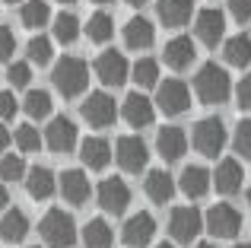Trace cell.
Here are the masks:
<instances>
[{
	"instance_id": "cell-53",
	"label": "cell",
	"mask_w": 251,
	"mask_h": 248,
	"mask_svg": "<svg viewBox=\"0 0 251 248\" xmlns=\"http://www.w3.org/2000/svg\"><path fill=\"white\" fill-rule=\"evenodd\" d=\"M32 248H38V245H32Z\"/></svg>"
},
{
	"instance_id": "cell-30",
	"label": "cell",
	"mask_w": 251,
	"mask_h": 248,
	"mask_svg": "<svg viewBox=\"0 0 251 248\" xmlns=\"http://www.w3.org/2000/svg\"><path fill=\"white\" fill-rule=\"evenodd\" d=\"M130 76H134V83L140 89H153V86H159V64H156L153 57H140V61L130 67Z\"/></svg>"
},
{
	"instance_id": "cell-14",
	"label": "cell",
	"mask_w": 251,
	"mask_h": 248,
	"mask_svg": "<svg viewBox=\"0 0 251 248\" xmlns=\"http://www.w3.org/2000/svg\"><path fill=\"white\" fill-rule=\"evenodd\" d=\"M153 236H156V220H153V213H147V210L134 213V217L124 223V229H121L124 245H130V248L150 245V242H153Z\"/></svg>"
},
{
	"instance_id": "cell-45",
	"label": "cell",
	"mask_w": 251,
	"mask_h": 248,
	"mask_svg": "<svg viewBox=\"0 0 251 248\" xmlns=\"http://www.w3.org/2000/svg\"><path fill=\"white\" fill-rule=\"evenodd\" d=\"M127 3H130V6H143V3H147V0H127Z\"/></svg>"
},
{
	"instance_id": "cell-31",
	"label": "cell",
	"mask_w": 251,
	"mask_h": 248,
	"mask_svg": "<svg viewBox=\"0 0 251 248\" xmlns=\"http://www.w3.org/2000/svg\"><path fill=\"white\" fill-rule=\"evenodd\" d=\"M54 38L61 45H74L80 38V19L74 13H57L54 16Z\"/></svg>"
},
{
	"instance_id": "cell-25",
	"label": "cell",
	"mask_w": 251,
	"mask_h": 248,
	"mask_svg": "<svg viewBox=\"0 0 251 248\" xmlns=\"http://www.w3.org/2000/svg\"><path fill=\"white\" fill-rule=\"evenodd\" d=\"M156 13H159V19L166 25L178 29V25H184L191 19V13H194V0H159Z\"/></svg>"
},
{
	"instance_id": "cell-19",
	"label": "cell",
	"mask_w": 251,
	"mask_h": 248,
	"mask_svg": "<svg viewBox=\"0 0 251 248\" xmlns=\"http://www.w3.org/2000/svg\"><path fill=\"white\" fill-rule=\"evenodd\" d=\"M153 42H156L153 23H150V19H143V16H130L127 25H124V45H127V48H134V51H147Z\"/></svg>"
},
{
	"instance_id": "cell-20",
	"label": "cell",
	"mask_w": 251,
	"mask_h": 248,
	"mask_svg": "<svg viewBox=\"0 0 251 248\" xmlns=\"http://www.w3.org/2000/svg\"><path fill=\"white\" fill-rule=\"evenodd\" d=\"M111 143L105 140V137H86L80 143V159L86 169H105L111 162Z\"/></svg>"
},
{
	"instance_id": "cell-23",
	"label": "cell",
	"mask_w": 251,
	"mask_h": 248,
	"mask_svg": "<svg viewBox=\"0 0 251 248\" xmlns=\"http://www.w3.org/2000/svg\"><path fill=\"white\" fill-rule=\"evenodd\" d=\"M242 162L239 159H223L220 166H216V172H213V185H216V191L220 194H235L242 188Z\"/></svg>"
},
{
	"instance_id": "cell-28",
	"label": "cell",
	"mask_w": 251,
	"mask_h": 248,
	"mask_svg": "<svg viewBox=\"0 0 251 248\" xmlns=\"http://www.w3.org/2000/svg\"><path fill=\"white\" fill-rule=\"evenodd\" d=\"M83 242L86 248H111L115 245V232L105 220H89L83 226Z\"/></svg>"
},
{
	"instance_id": "cell-11",
	"label": "cell",
	"mask_w": 251,
	"mask_h": 248,
	"mask_svg": "<svg viewBox=\"0 0 251 248\" xmlns=\"http://www.w3.org/2000/svg\"><path fill=\"white\" fill-rule=\"evenodd\" d=\"M80 112H83V118L89 121L92 127H108V124L115 121L118 108H115V99H111L108 93H89L83 99Z\"/></svg>"
},
{
	"instance_id": "cell-24",
	"label": "cell",
	"mask_w": 251,
	"mask_h": 248,
	"mask_svg": "<svg viewBox=\"0 0 251 248\" xmlns=\"http://www.w3.org/2000/svg\"><path fill=\"white\" fill-rule=\"evenodd\" d=\"M143 188H147L150 200H156V204H169L172 194H175V178H172L169 172H162V169H150Z\"/></svg>"
},
{
	"instance_id": "cell-26",
	"label": "cell",
	"mask_w": 251,
	"mask_h": 248,
	"mask_svg": "<svg viewBox=\"0 0 251 248\" xmlns=\"http://www.w3.org/2000/svg\"><path fill=\"white\" fill-rule=\"evenodd\" d=\"M29 236V217H25L23 210H6L3 217H0V239L3 242H23V239Z\"/></svg>"
},
{
	"instance_id": "cell-1",
	"label": "cell",
	"mask_w": 251,
	"mask_h": 248,
	"mask_svg": "<svg viewBox=\"0 0 251 248\" xmlns=\"http://www.w3.org/2000/svg\"><path fill=\"white\" fill-rule=\"evenodd\" d=\"M194 93L197 99L203 102V105H220V102L229 99V93H232V83H229V74L226 67H220V64H203L201 70H197L194 76Z\"/></svg>"
},
{
	"instance_id": "cell-35",
	"label": "cell",
	"mask_w": 251,
	"mask_h": 248,
	"mask_svg": "<svg viewBox=\"0 0 251 248\" xmlns=\"http://www.w3.org/2000/svg\"><path fill=\"white\" fill-rule=\"evenodd\" d=\"M25 175H29V169H25L23 156L6 153L3 159H0V178L3 181H19V178H25Z\"/></svg>"
},
{
	"instance_id": "cell-38",
	"label": "cell",
	"mask_w": 251,
	"mask_h": 248,
	"mask_svg": "<svg viewBox=\"0 0 251 248\" xmlns=\"http://www.w3.org/2000/svg\"><path fill=\"white\" fill-rule=\"evenodd\" d=\"M6 80H10V86H29V80H32V64L13 61L10 67H6Z\"/></svg>"
},
{
	"instance_id": "cell-15",
	"label": "cell",
	"mask_w": 251,
	"mask_h": 248,
	"mask_svg": "<svg viewBox=\"0 0 251 248\" xmlns=\"http://www.w3.org/2000/svg\"><path fill=\"white\" fill-rule=\"evenodd\" d=\"M121 115H124V121H127L130 127H150L153 118H156V108L143 93H130L127 99L121 102Z\"/></svg>"
},
{
	"instance_id": "cell-10",
	"label": "cell",
	"mask_w": 251,
	"mask_h": 248,
	"mask_svg": "<svg viewBox=\"0 0 251 248\" xmlns=\"http://www.w3.org/2000/svg\"><path fill=\"white\" fill-rule=\"evenodd\" d=\"M156 105L166 115H181L191 108V89L181 80H166L156 86Z\"/></svg>"
},
{
	"instance_id": "cell-36",
	"label": "cell",
	"mask_w": 251,
	"mask_h": 248,
	"mask_svg": "<svg viewBox=\"0 0 251 248\" xmlns=\"http://www.w3.org/2000/svg\"><path fill=\"white\" fill-rule=\"evenodd\" d=\"M13 140H16V147L23 149V153H35V149L42 147L38 127H32V124H19V127H16V134H13Z\"/></svg>"
},
{
	"instance_id": "cell-37",
	"label": "cell",
	"mask_w": 251,
	"mask_h": 248,
	"mask_svg": "<svg viewBox=\"0 0 251 248\" xmlns=\"http://www.w3.org/2000/svg\"><path fill=\"white\" fill-rule=\"evenodd\" d=\"M232 143H235V153H242V159H248V162H251V118L239 121Z\"/></svg>"
},
{
	"instance_id": "cell-32",
	"label": "cell",
	"mask_w": 251,
	"mask_h": 248,
	"mask_svg": "<svg viewBox=\"0 0 251 248\" xmlns=\"http://www.w3.org/2000/svg\"><path fill=\"white\" fill-rule=\"evenodd\" d=\"M23 108L29 118H48L51 115V93H45V89H29L23 99Z\"/></svg>"
},
{
	"instance_id": "cell-22",
	"label": "cell",
	"mask_w": 251,
	"mask_h": 248,
	"mask_svg": "<svg viewBox=\"0 0 251 248\" xmlns=\"http://www.w3.org/2000/svg\"><path fill=\"white\" fill-rule=\"evenodd\" d=\"M194 42H191L188 35H175L172 42H166V51H162V57H166V64L172 70H184L191 67V61H194Z\"/></svg>"
},
{
	"instance_id": "cell-27",
	"label": "cell",
	"mask_w": 251,
	"mask_h": 248,
	"mask_svg": "<svg viewBox=\"0 0 251 248\" xmlns=\"http://www.w3.org/2000/svg\"><path fill=\"white\" fill-rule=\"evenodd\" d=\"M223 57L232 67H248L251 64V35H232L223 45Z\"/></svg>"
},
{
	"instance_id": "cell-4",
	"label": "cell",
	"mask_w": 251,
	"mask_h": 248,
	"mask_svg": "<svg viewBox=\"0 0 251 248\" xmlns=\"http://www.w3.org/2000/svg\"><path fill=\"white\" fill-rule=\"evenodd\" d=\"M191 143H194V149L201 156H210V159H213V156L223 153V147H226V124L220 118H201L194 124Z\"/></svg>"
},
{
	"instance_id": "cell-41",
	"label": "cell",
	"mask_w": 251,
	"mask_h": 248,
	"mask_svg": "<svg viewBox=\"0 0 251 248\" xmlns=\"http://www.w3.org/2000/svg\"><path fill=\"white\" fill-rule=\"evenodd\" d=\"M13 51H16V38L6 25H0V61H10Z\"/></svg>"
},
{
	"instance_id": "cell-42",
	"label": "cell",
	"mask_w": 251,
	"mask_h": 248,
	"mask_svg": "<svg viewBox=\"0 0 251 248\" xmlns=\"http://www.w3.org/2000/svg\"><path fill=\"white\" fill-rule=\"evenodd\" d=\"M229 13H232L239 23H248L251 19V0H229Z\"/></svg>"
},
{
	"instance_id": "cell-6",
	"label": "cell",
	"mask_w": 251,
	"mask_h": 248,
	"mask_svg": "<svg viewBox=\"0 0 251 248\" xmlns=\"http://www.w3.org/2000/svg\"><path fill=\"white\" fill-rule=\"evenodd\" d=\"M203 229V217L197 207H175V210L169 213V232L175 242L181 245H191L197 236H201Z\"/></svg>"
},
{
	"instance_id": "cell-44",
	"label": "cell",
	"mask_w": 251,
	"mask_h": 248,
	"mask_svg": "<svg viewBox=\"0 0 251 248\" xmlns=\"http://www.w3.org/2000/svg\"><path fill=\"white\" fill-rule=\"evenodd\" d=\"M6 204H10V194H6V188L0 185V210L3 213H6Z\"/></svg>"
},
{
	"instance_id": "cell-18",
	"label": "cell",
	"mask_w": 251,
	"mask_h": 248,
	"mask_svg": "<svg viewBox=\"0 0 251 248\" xmlns=\"http://www.w3.org/2000/svg\"><path fill=\"white\" fill-rule=\"evenodd\" d=\"M156 149H159V156L166 162H178L184 156V149H188V134H184L181 127H162L159 134H156Z\"/></svg>"
},
{
	"instance_id": "cell-52",
	"label": "cell",
	"mask_w": 251,
	"mask_h": 248,
	"mask_svg": "<svg viewBox=\"0 0 251 248\" xmlns=\"http://www.w3.org/2000/svg\"><path fill=\"white\" fill-rule=\"evenodd\" d=\"M248 204H251V191H248Z\"/></svg>"
},
{
	"instance_id": "cell-49",
	"label": "cell",
	"mask_w": 251,
	"mask_h": 248,
	"mask_svg": "<svg viewBox=\"0 0 251 248\" xmlns=\"http://www.w3.org/2000/svg\"><path fill=\"white\" fill-rule=\"evenodd\" d=\"M6 3H25V0H6Z\"/></svg>"
},
{
	"instance_id": "cell-16",
	"label": "cell",
	"mask_w": 251,
	"mask_h": 248,
	"mask_svg": "<svg viewBox=\"0 0 251 248\" xmlns=\"http://www.w3.org/2000/svg\"><path fill=\"white\" fill-rule=\"evenodd\" d=\"M57 191H61V198L67 200V204L80 207L89 200V178L80 172V169H67V172L57 178Z\"/></svg>"
},
{
	"instance_id": "cell-40",
	"label": "cell",
	"mask_w": 251,
	"mask_h": 248,
	"mask_svg": "<svg viewBox=\"0 0 251 248\" xmlns=\"http://www.w3.org/2000/svg\"><path fill=\"white\" fill-rule=\"evenodd\" d=\"M235 102H239V108L251 112V74L242 76V83L235 86Z\"/></svg>"
},
{
	"instance_id": "cell-29",
	"label": "cell",
	"mask_w": 251,
	"mask_h": 248,
	"mask_svg": "<svg viewBox=\"0 0 251 248\" xmlns=\"http://www.w3.org/2000/svg\"><path fill=\"white\" fill-rule=\"evenodd\" d=\"M19 19H23L25 29H42V25H48V19H51L48 0H25L23 10H19Z\"/></svg>"
},
{
	"instance_id": "cell-8",
	"label": "cell",
	"mask_w": 251,
	"mask_h": 248,
	"mask_svg": "<svg viewBox=\"0 0 251 248\" xmlns=\"http://www.w3.org/2000/svg\"><path fill=\"white\" fill-rule=\"evenodd\" d=\"M96 76L105 83V86H124L130 76V64L121 51H105V54L96 57Z\"/></svg>"
},
{
	"instance_id": "cell-3",
	"label": "cell",
	"mask_w": 251,
	"mask_h": 248,
	"mask_svg": "<svg viewBox=\"0 0 251 248\" xmlns=\"http://www.w3.org/2000/svg\"><path fill=\"white\" fill-rule=\"evenodd\" d=\"M38 232H42V239H45V245L48 248H70L74 245V239H76V223H74V217L70 213H64V210H48L42 217V223H38Z\"/></svg>"
},
{
	"instance_id": "cell-51",
	"label": "cell",
	"mask_w": 251,
	"mask_h": 248,
	"mask_svg": "<svg viewBox=\"0 0 251 248\" xmlns=\"http://www.w3.org/2000/svg\"><path fill=\"white\" fill-rule=\"evenodd\" d=\"M61 3H74V0H61Z\"/></svg>"
},
{
	"instance_id": "cell-48",
	"label": "cell",
	"mask_w": 251,
	"mask_h": 248,
	"mask_svg": "<svg viewBox=\"0 0 251 248\" xmlns=\"http://www.w3.org/2000/svg\"><path fill=\"white\" fill-rule=\"evenodd\" d=\"M232 248H251V245H248V242H242V245H232Z\"/></svg>"
},
{
	"instance_id": "cell-21",
	"label": "cell",
	"mask_w": 251,
	"mask_h": 248,
	"mask_svg": "<svg viewBox=\"0 0 251 248\" xmlns=\"http://www.w3.org/2000/svg\"><path fill=\"white\" fill-rule=\"evenodd\" d=\"M54 188H57V178H54L51 169H45V166H32L29 169V175H25V191H29V198L48 200L51 194H54Z\"/></svg>"
},
{
	"instance_id": "cell-34",
	"label": "cell",
	"mask_w": 251,
	"mask_h": 248,
	"mask_svg": "<svg viewBox=\"0 0 251 248\" xmlns=\"http://www.w3.org/2000/svg\"><path fill=\"white\" fill-rule=\"evenodd\" d=\"M25 54H29V64L45 67L51 61V38L48 35H32L29 45H25Z\"/></svg>"
},
{
	"instance_id": "cell-43",
	"label": "cell",
	"mask_w": 251,
	"mask_h": 248,
	"mask_svg": "<svg viewBox=\"0 0 251 248\" xmlns=\"http://www.w3.org/2000/svg\"><path fill=\"white\" fill-rule=\"evenodd\" d=\"M10 140H13V137H10V130H6L3 124H0V149H6V147H10Z\"/></svg>"
},
{
	"instance_id": "cell-33",
	"label": "cell",
	"mask_w": 251,
	"mask_h": 248,
	"mask_svg": "<svg viewBox=\"0 0 251 248\" xmlns=\"http://www.w3.org/2000/svg\"><path fill=\"white\" fill-rule=\"evenodd\" d=\"M86 32H89V42H99V45H102V42H108V38L115 35V23H111L108 13H92Z\"/></svg>"
},
{
	"instance_id": "cell-47",
	"label": "cell",
	"mask_w": 251,
	"mask_h": 248,
	"mask_svg": "<svg viewBox=\"0 0 251 248\" xmlns=\"http://www.w3.org/2000/svg\"><path fill=\"white\" fill-rule=\"evenodd\" d=\"M156 248H175V245H169V242H159V245H156Z\"/></svg>"
},
{
	"instance_id": "cell-7",
	"label": "cell",
	"mask_w": 251,
	"mask_h": 248,
	"mask_svg": "<svg viewBox=\"0 0 251 248\" xmlns=\"http://www.w3.org/2000/svg\"><path fill=\"white\" fill-rule=\"evenodd\" d=\"M194 35L201 38L207 48H216V45L223 42V35H226V13L216 10V6L201 10L197 19H194Z\"/></svg>"
},
{
	"instance_id": "cell-5",
	"label": "cell",
	"mask_w": 251,
	"mask_h": 248,
	"mask_svg": "<svg viewBox=\"0 0 251 248\" xmlns=\"http://www.w3.org/2000/svg\"><path fill=\"white\" fill-rule=\"evenodd\" d=\"M203 229L216 239H235L242 229V213L232 204H213L203 217Z\"/></svg>"
},
{
	"instance_id": "cell-2",
	"label": "cell",
	"mask_w": 251,
	"mask_h": 248,
	"mask_svg": "<svg viewBox=\"0 0 251 248\" xmlns=\"http://www.w3.org/2000/svg\"><path fill=\"white\" fill-rule=\"evenodd\" d=\"M51 83H54V89L64 96V99H74V96H80L86 89V83H89V67H86L83 57H61V61L54 64V70H51Z\"/></svg>"
},
{
	"instance_id": "cell-50",
	"label": "cell",
	"mask_w": 251,
	"mask_h": 248,
	"mask_svg": "<svg viewBox=\"0 0 251 248\" xmlns=\"http://www.w3.org/2000/svg\"><path fill=\"white\" fill-rule=\"evenodd\" d=\"M96 3H111V0H96Z\"/></svg>"
},
{
	"instance_id": "cell-9",
	"label": "cell",
	"mask_w": 251,
	"mask_h": 248,
	"mask_svg": "<svg viewBox=\"0 0 251 248\" xmlns=\"http://www.w3.org/2000/svg\"><path fill=\"white\" fill-rule=\"evenodd\" d=\"M115 159H118V166H121L124 172H140V169H147V162H150V149H147V143H143L140 137H118Z\"/></svg>"
},
{
	"instance_id": "cell-12",
	"label": "cell",
	"mask_w": 251,
	"mask_h": 248,
	"mask_svg": "<svg viewBox=\"0 0 251 248\" xmlns=\"http://www.w3.org/2000/svg\"><path fill=\"white\" fill-rule=\"evenodd\" d=\"M76 124L67 118V115H57V118H51V124L45 127V143H48L54 153H70V149L76 147Z\"/></svg>"
},
{
	"instance_id": "cell-17",
	"label": "cell",
	"mask_w": 251,
	"mask_h": 248,
	"mask_svg": "<svg viewBox=\"0 0 251 248\" xmlns=\"http://www.w3.org/2000/svg\"><path fill=\"white\" fill-rule=\"evenodd\" d=\"M178 188H181L184 198L197 200V198H203V194L213 188V172H207L203 166H184L181 178H178Z\"/></svg>"
},
{
	"instance_id": "cell-39",
	"label": "cell",
	"mask_w": 251,
	"mask_h": 248,
	"mask_svg": "<svg viewBox=\"0 0 251 248\" xmlns=\"http://www.w3.org/2000/svg\"><path fill=\"white\" fill-rule=\"evenodd\" d=\"M19 112V99L13 96V89H0V118H13Z\"/></svg>"
},
{
	"instance_id": "cell-46",
	"label": "cell",
	"mask_w": 251,
	"mask_h": 248,
	"mask_svg": "<svg viewBox=\"0 0 251 248\" xmlns=\"http://www.w3.org/2000/svg\"><path fill=\"white\" fill-rule=\"evenodd\" d=\"M197 248H216V245H213V242H201Z\"/></svg>"
},
{
	"instance_id": "cell-13",
	"label": "cell",
	"mask_w": 251,
	"mask_h": 248,
	"mask_svg": "<svg viewBox=\"0 0 251 248\" xmlns=\"http://www.w3.org/2000/svg\"><path fill=\"white\" fill-rule=\"evenodd\" d=\"M96 198H99V207H102L105 213H124L127 210V204H130V188L124 185L121 178H105L102 185H99V191H96Z\"/></svg>"
}]
</instances>
